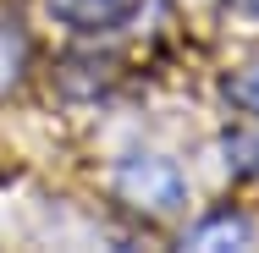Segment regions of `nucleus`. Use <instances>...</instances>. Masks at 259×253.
I'll return each mask as SVG.
<instances>
[{"label":"nucleus","mask_w":259,"mask_h":253,"mask_svg":"<svg viewBox=\"0 0 259 253\" xmlns=\"http://www.w3.org/2000/svg\"><path fill=\"white\" fill-rule=\"evenodd\" d=\"M116 193L127 204H138V209H177V204L188 198V182H182V171L171 165V160H160V154H138V160H121L116 165Z\"/></svg>","instance_id":"obj_1"},{"label":"nucleus","mask_w":259,"mask_h":253,"mask_svg":"<svg viewBox=\"0 0 259 253\" xmlns=\"http://www.w3.org/2000/svg\"><path fill=\"white\" fill-rule=\"evenodd\" d=\"M50 11L61 22L83 28V33H100V28H116L138 11V0H50Z\"/></svg>","instance_id":"obj_2"},{"label":"nucleus","mask_w":259,"mask_h":253,"mask_svg":"<svg viewBox=\"0 0 259 253\" xmlns=\"http://www.w3.org/2000/svg\"><path fill=\"white\" fill-rule=\"evenodd\" d=\"M215 242H226V248H248V242H254L248 215L221 209V215H209L204 226H193V231H188V248H215Z\"/></svg>","instance_id":"obj_3"},{"label":"nucleus","mask_w":259,"mask_h":253,"mask_svg":"<svg viewBox=\"0 0 259 253\" xmlns=\"http://www.w3.org/2000/svg\"><path fill=\"white\" fill-rule=\"evenodd\" d=\"M226 160H232V171H237V176H259V138L232 132V138H226Z\"/></svg>","instance_id":"obj_4"},{"label":"nucleus","mask_w":259,"mask_h":253,"mask_svg":"<svg viewBox=\"0 0 259 253\" xmlns=\"http://www.w3.org/2000/svg\"><path fill=\"white\" fill-rule=\"evenodd\" d=\"M226 94L243 105V110H254L259 116V66H248V72H237L232 83H226Z\"/></svg>","instance_id":"obj_5"},{"label":"nucleus","mask_w":259,"mask_h":253,"mask_svg":"<svg viewBox=\"0 0 259 253\" xmlns=\"http://www.w3.org/2000/svg\"><path fill=\"white\" fill-rule=\"evenodd\" d=\"M232 6H237L243 17H259V0H232Z\"/></svg>","instance_id":"obj_6"}]
</instances>
